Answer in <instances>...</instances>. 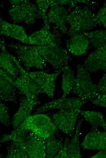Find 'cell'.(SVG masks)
Returning a JSON list of instances; mask_svg holds the SVG:
<instances>
[{"label": "cell", "instance_id": "83f0119b", "mask_svg": "<svg viewBox=\"0 0 106 158\" xmlns=\"http://www.w3.org/2000/svg\"><path fill=\"white\" fill-rule=\"evenodd\" d=\"M0 122L8 127L10 124L9 110L4 104L0 102Z\"/></svg>", "mask_w": 106, "mask_h": 158}, {"label": "cell", "instance_id": "d6a6232c", "mask_svg": "<svg viewBox=\"0 0 106 158\" xmlns=\"http://www.w3.org/2000/svg\"><path fill=\"white\" fill-rule=\"evenodd\" d=\"M3 7V5H0V36L2 35L1 33V22L2 21V18L1 16V9L2 8V7Z\"/></svg>", "mask_w": 106, "mask_h": 158}, {"label": "cell", "instance_id": "d4e9b609", "mask_svg": "<svg viewBox=\"0 0 106 158\" xmlns=\"http://www.w3.org/2000/svg\"><path fill=\"white\" fill-rule=\"evenodd\" d=\"M82 33L88 39L93 47L98 49L106 46V31L99 30L90 32H85Z\"/></svg>", "mask_w": 106, "mask_h": 158}, {"label": "cell", "instance_id": "7c38bea8", "mask_svg": "<svg viewBox=\"0 0 106 158\" xmlns=\"http://www.w3.org/2000/svg\"><path fill=\"white\" fill-rule=\"evenodd\" d=\"M82 120L78 122L74 134L70 139L67 136L62 149L56 158H80L82 157L80 150L79 137Z\"/></svg>", "mask_w": 106, "mask_h": 158}, {"label": "cell", "instance_id": "4dcf8cb0", "mask_svg": "<svg viewBox=\"0 0 106 158\" xmlns=\"http://www.w3.org/2000/svg\"><path fill=\"white\" fill-rule=\"evenodd\" d=\"M97 86L99 93L106 94V75L105 73L102 75Z\"/></svg>", "mask_w": 106, "mask_h": 158}, {"label": "cell", "instance_id": "5bb4252c", "mask_svg": "<svg viewBox=\"0 0 106 158\" xmlns=\"http://www.w3.org/2000/svg\"><path fill=\"white\" fill-rule=\"evenodd\" d=\"M41 103L37 98L32 99L25 96L21 97L19 108L11 122L14 129H16L31 114L34 107Z\"/></svg>", "mask_w": 106, "mask_h": 158}, {"label": "cell", "instance_id": "8fae6325", "mask_svg": "<svg viewBox=\"0 0 106 158\" xmlns=\"http://www.w3.org/2000/svg\"><path fill=\"white\" fill-rule=\"evenodd\" d=\"M87 102L78 98L61 97L45 103L36 109L34 114L55 109L67 110L80 109Z\"/></svg>", "mask_w": 106, "mask_h": 158}, {"label": "cell", "instance_id": "f546056e", "mask_svg": "<svg viewBox=\"0 0 106 158\" xmlns=\"http://www.w3.org/2000/svg\"><path fill=\"white\" fill-rule=\"evenodd\" d=\"M92 102L94 105L106 107V94L99 93Z\"/></svg>", "mask_w": 106, "mask_h": 158}, {"label": "cell", "instance_id": "3957f363", "mask_svg": "<svg viewBox=\"0 0 106 158\" xmlns=\"http://www.w3.org/2000/svg\"><path fill=\"white\" fill-rule=\"evenodd\" d=\"M72 91L78 98L86 101H92L99 94L97 85L93 82L83 64H79L77 66V75Z\"/></svg>", "mask_w": 106, "mask_h": 158}, {"label": "cell", "instance_id": "7402d4cb", "mask_svg": "<svg viewBox=\"0 0 106 158\" xmlns=\"http://www.w3.org/2000/svg\"><path fill=\"white\" fill-rule=\"evenodd\" d=\"M58 132L46 140V157L56 158L62 149L63 139Z\"/></svg>", "mask_w": 106, "mask_h": 158}, {"label": "cell", "instance_id": "1f68e13d", "mask_svg": "<svg viewBox=\"0 0 106 158\" xmlns=\"http://www.w3.org/2000/svg\"><path fill=\"white\" fill-rule=\"evenodd\" d=\"M106 157V150H100V151L98 152L97 153L90 157V158H105Z\"/></svg>", "mask_w": 106, "mask_h": 158}, {"label": "cell", "instance_id": "f1b7e54d", "mask_svg": "<svg viewBox=\"0 0 106 158\" xmlns=\"http://www.w3.org/2000/svg\"><path fill=\"white\" fill-rule=\"evenodd\" d=\"M106 4L104 2L103 7L101 8L95 15L96 21L98 24H102L106 28Z\"/></svg>", "mask_w": 106, "mask_h": 158}, {"label": "cell", "instance_id": "9c48e42d", "mask_svg": "<svg viewBox=\"0 0 106 158\" xmlns=\"http://www.w3.org/2000/svg\"><path fill=\"white\" fill-rule=\"evenodd\" d=\"M50 26L44 25L40 29L28 36L29 45L33 46H59L61 42V35L58 30L53 28L50 30Z\"/></svg>", "mask_w": 106, "mask_h": 158}, {"label": "cell", "instance_id": "ffe728a7", "mask_svg": "<svg viewBox=\"0 0 106 158\" xmlns=\"http://www.w3.org/2000/svg\"><path fill=\"white\" fill-rule=\"evenodd\" d=\"M14 80L9 75L0 74V99L17 103V89Z\"/></svg>", "mask_w": 106, "mask_h": 158}, {"label": "cell", "instance_id": "484cf974", "mask_svg": "<svg viewBox=\"0 0 106 158\" xmlns=\"http://www.w3.org/2000/svg\"><path fill=\"white\" fill-rule=\"evenodd\" d=\"M8 145L6 157L8 158H28L26 152L18 145L10 141Z\"/></svg>", "mask_w": 106, "mask_h": 158}, {"label": "cell", "instance_id": "30bf717a", "mask_svg": "<svg viewBox=\"0 0 106 158\" xmlns=\"http://www.w3.org/2000/svg\"><path fill=\"white\" fill-rule=\"evenodd\" d=\"M63 68L52 74L41 71L29 72V75L41 90L42 93L53 98L56 86V81Z\"/></svg>", "mask_w": 106, "mask_h": 158}, {"label": "cell", "instance_id": "ac0fdd59", "mask_svg": "<svg viewBox=\"0 0 106 158\" xmlns=\"http://www.w3.org/2000/svg\"><path fill=\"white\" fill-rule=\"evenodd\" d=\"M89 44L88 39L82 33L76 34L71 36L65 43L68 52L76 56L86 54Z\"/></svg>", "mask_w": 106, "mask_h": 158}, {"label": "cell", "instance_id": "52a82bcc", "mask_svg": "<svg viewBox=\"0 0 106 158\" xmlns=\"http://www.w3.org/2000/svg\"><path fill=\"white\" fill-rule=\"evenodd\" d=\"M10 56L19 71L18 77L14 81L17 90L20 94L27 98H37V96L42 93L41 90L30 77L28 71L22 66L18 59L11 53Z\"/></svg>", "mask_w": 106, "mask_h": 158}, {"label": "cell", "instance_id": "8992f818", "mask_svg": "<svg viewBox=\"0 0 106 158\" xmlns=\"http://www.w3.org/2000/svg\"><path fill=\"white\" fill-rule=\"evenodd\" d=\"M44 60L52 67L55 71L68 65L71 60L70 56L66 49L59 46H34Z\"/></svg>", "mask_w": 106, "mask_h": 158}, {"label": "cell", "instance_id": "603a6c76", "mask_svg": "<svg viewBox=\"0 0 106 158\" xmlns=\"http://www.w3.org/2000/svg\"><path fill=\"white\" fill-rule=\"evenodd\" d=\"M80 114L93 128L101 127L106 131V124L104 115L101 112L95 111L81 110Z\"/></svg>", "mask_w": 106, "mask_h": 158}, {"label": "cell", "instance_id": "836d02e7", "mask_svg": "<svg viewBox=\"0 0 106 158\" xmlns=\"http://www.w3.org/2000/svg\"><path fill=\"white\" fill-rule=\"evenodd\" d=\"M0 74L5 75L7 74L0 68Z\"/></svg>", "mask_w": 106, "mask_h": 158}, {"label": "cell", "instance_id": "5b68a950", "mask_svg": "<svg viewBox=\"0 0 106 158\" xmlns=\"http://www.w3.org/2000/svg\"><path fill=\"white\" fill-rule=\"evenodd\" d=\"M18 127L30 130L44 139L53 136L58 129L52 120L42 113L30 115Z\"/></svg>", "mask_w": 106, "mask_h": 158}, {"label": "cell", "instance_id": "44dd1931", "mask_svg": "<svg viewBox=\"0 0 106 158\" xmlns=\"http://www.w3.org/2000/svg\"><path fill=\"white\" fill-rule=\"evenodd\" d=\"M1 49L0 68L15 81L19 75V69L11 58L10 53L7 51L6 47Z\"/></svg>", "mask_w": 106, "mask_h": 158}, {"label": "cell", "instance_id": "9a60e30c", "mask_svg": "<svg viewBox=\"0 0 106 158\" xmlns=\"http://www.w3.org/2000/svg\"><path fill=\"white\" fill-rule=\"evenodd\" d=\"M47 16L49 23L53 24V27L63 33H67L68 29L66 26L68 11L61 5L51 6Z\"/></svg>", "mask_w": 106, "mask_h": 158}, {"label": "cell", "instance_id": "4316f807", "mask_svg": "<svg viewBox=\"0 0 106 158\" xmlns=\"http://www.w3.org/2000/svg\"><path fill=\"white\" fill-rule=\"evenodd\" d=\"M35 2L37 5L38 10L39 18H41L44 22V25L49 26L47 18V10L50 6L51 0H38Z\"/></svg>", "mask_w": 106, "mask_h": 158}, {"label": "cell", "instance_id": "ba28073f", "mask_svg": "<svg viewBox=\"0 0 106 158\" xmlns=\"http://www.w3.org/2000/svg\"><path fill=\"white\" fill-rule=\"evenodd\" d=\"M80 110H60L52 115V120L58 129L72 137L75 133V124Z\"/></svg>", "mask_w": 106, "mask_h": 158}, {"label": "cell", "instance_id": "e0dca14e", "mask_svg": "<svg viewBox=\"0 0 106 158\" xmlns=\"http://www.w3.org/2000/svg\"><path fill=\"white\" fill-rule=\"evenodd\" d=\"M106 46L97 49L90 53L83 64L85 68L92 72L106 70Z\"/></svg>", "mask_w": 106, "mask_h": 158}, {"label": "cell", "instance_id": "4fadbf2b", "mask_svg": "<svg viewBox=\"0 0 106 158\" xmlns=\"http://www.w3.org/2000/svg\"><path fill=\"white\" fill-rule=\"evenodd\" d=\"M46 140L29 130L25 141V148L28 158L46 157Z\"/></svg>", "mask_w": 106, "mask_h": 158}, {"label": "cell", "instance_id": "7a4b0ae2", "mask_svg": "<svg viewBox=\"0 0 106 158\" xmlns=\"http://www.w3.org/2000/svg\"><path fill=\"white\" fill-rule=\"evenodd\" d=\"M7 46L16 54L17 59L23 64L26 70L28 71L34 68L46 72L48 71L46 62L38 53L34 46L12 43Z\"/></svg>", "mask_w": 106, "mask_h": 158}, {"label": "cell", "instance_id": "d6986e66", "mask_svg": "<svg viewBox=\"0 0 106 158\" xmlns=\"http://www.w3.org/2000/svg\"><path fill=\"white\" fill-rule=\"evenodd\" d=\"M2 35L10 37L24 44H28V36L23 26L2 20L1 23Z\"/></svg>", "mask_w": 106, "mask_h": 158}, {"label": "cell", "instance_id": "2e32d148", "mask_svg": "<svg viewBox=\"0 0 106 158\" xmlns=\"http://www.w3.org/2000/svg\"><path fill=\"white\" fill-rule=\"evenodd\" d=\"M81 146L84 149L106 150V131H101L97 128H93L84 137Z\"/></svg>", "mask_w": 106, "mask_h": 158}, {"label": "cell", "instance_id": "6da1fadb", "mask_svg": "<svg viewBox=\"0 0 106 158\" xmlns=\"http://www.w3.org/2000/svg\"><path fill=\"white\" fill-rule=\"evenodd\" d=\"M73 9L69 14L67 20L70 25L67 33L69 36L89 31L98 24L96 15L88 6L76 5Z\"/></svg>", "mask_w": 106, "mask_h": 158}, {"label": "cell", "instance_id": "e575fe53", "mask_svg": "<svg viewBox=\"0 0 106 158\" xmlns=\"http://www.w3.org/2000/svg\"><path fill=\"white\" fill-rule=\"evenodd\" d=\"M1 148V143H0V149ZM2 157V155L0 153V158H1Z\"/></svg>", "mask_w": 106, "mask_h": 158}, {"label": "cell", "instance_id": "cb8c5ba5", "mask_svg": "<svg viewBox=\"0 0 106 158\" xmlns=\"http://www.w3.org/2000/svg\"><path fill=\"white\" fill-rule=\"evenodd\" d=\"M62 71V87L63 95L62 97L65 98H66L72 90L75 82V77L73 71L68 65L63 67Z\"/></svg>", "mask_w": 106, "mask_h": 158}, {"label": "cell", "instance_id": "277c9868", "mask_svg": "<svg viewBox=\"0 0 106 158\" xmlns=\"http://www.w3.org/2000/svg\"><path fill=\"white\" fill-rule=\"evenodd\" d=\"M11 7L9 15L14 23L34 24L39 18L37 6L27 0H9Z\"/></svg>", "mask_w": 106, "mask_h": 158}]
</instances>
